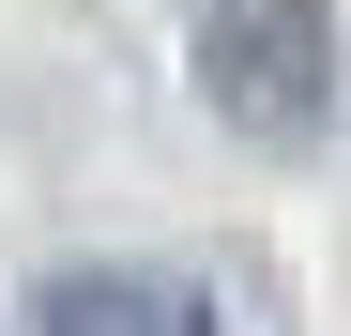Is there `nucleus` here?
Here are the masks:
<instances>
[{
  "label": "nucleus",
  "mask_w": 351,
  "mask_h": 336,
  "mask_svg": "<svg viewBox=\"0 0 351 336\" xmlns=\"http://www.w3.org/2000/svg\"><path fill=\"white\" fill-rule=\"evenodd\" d=\"M199 92H214L245 138H275V153L321 138V123H336V16H321V0H214Z\"/></svg>",
  "instance_id": "nucleus-1"
},
{
  "label": "nucleus",
  "mask_w": 351,
  "mask_h": 336,
  "mask_svg": "<svg viewBox=\"0 0 351 336\" xmlns=\"http://www.w3.org/2000/svg\"><path fill=\"white\" fill-rule=\"evenodd\" d=\"M31 336H214V291L153 260H77V275H31Z\"/></svg>",
  "instance_id": "nucleus-2"
}]
</instances>
